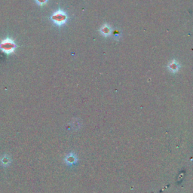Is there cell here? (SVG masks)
<instances>
[{
	"instance_id": "5b68a950",
	"label": "cell",
	"mask_w": 193,
	"mask_h": 193,
	"mask_svg": "<svg viewBox=\"0 0 193 193\" xmlns=\"http://www.w3.org/2000/svg\"><path fill=\"white\" fill-rule=\"evenodd\" d=\"M112 36L113 39L116 41H119V39L121 37V31L119 29H114L112 30Z\"/></svg>"
},
{
	"instance_id": "52a82bcc",
	"label": "cell",
	"mask_w": 193,
	"mask_h": 193,
	"mask_svg": "<svg viewBox=\"0 0 193 193\" xmlns=\"http://www.w3.org/2000/svg\"><path fill=\"white\" fill-rule=\"evenodd\" d=\"M35 2H36V3L39 6H40V7H43V6L47 5L48 0H35Z\"/></svg>"
},
{
	"instance_id": "6da1fadb",
	"label": "cell",
	"mask_w": 193,
	"mask_h": 193,
	"mask_svg": "<svg viewBox=\"0 0 193 193\" xmlns=\"http://www.w3.org/2000/svg\"><path fill=\"white\" fill-rule=\"evenodd\" d=\"M50 20L58 27L64 26L68 21V16L65 11L59 9L50 16Z\"/></svg>"
},
{
	"instance_id": "277c9868",
	"label": "cell",
	"mask_w": 193,
	"mask_h": 193,
	"mask_svg": "<svg viewBox=\"0 0 193 193\" xmlns=\"http://www.w3.org/2000/svg\"><path fill=\"white\" fill-rule=\"evenodd\" d=\"M99 32L100 33V34L105 38H107L109 36H112V29L110 25L108 24H104L101 25V26L99 29Z\"/></svg>"
},
{
	"instance_id": "3957f363",
	"label": "cell",
	"mask_w": 193,
	"mask_h": 193,
	"mask_svg": "<svg viewBox=\"0 0 193 193\" xmlns=\"http://www.w3.org/2000/svg\"><path fill=\"white\" fill-rule=\"evenodd\" d=\"M167 69L172 74H176L179 71L181 68V65L179 64V61L176 59H172L171 61H169L167 66Z\"/></svg>"
},
{
	"instance_id": "7a4b0ae2",
	"label": "cell",
	"mask_w": 193,
	"mask_h": 193,
	"mask_svg": "<svg viewBox=\"0 0 193 193\" xmlns=\"http://www.w3.org/2000/svg\"><path fill=\"white\" fill-rule=\"evenodd\" d=\"M18 45L11 38L7 37L0 42V50L6 54H11L15 51Z\"/></svg>"
},
{
	"instance_id": "8992f818",
	"label": "cell",
	"mask_w": 193,
	"mask_h": 193,
	"mask_svg": "<svg viewBox=\"0 0 193 193\" xmlns=\"http://www.w3.org/2000/svg\"><path fill=\"white\" fill-rule=\"evenodd\" d=\"M65 161L68 164H72L73 163H75L76 161V156L73 154H69V156H67L65 159Z\"/></svg>"
}]
</instances>
